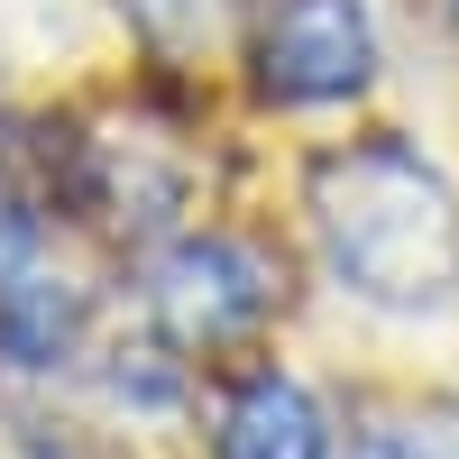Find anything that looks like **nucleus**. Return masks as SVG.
Wrapping results in <instances>:
<instances>
[{
    "instance_id": "nucleus-5",
    "label": "nucleus",
    "mask_w": 459,
    "mask_h": 459,
    "mask_svg": "<svg viewBox=\"0 0 459 459\" xmlns=\"http://www.w3.org/2000/svg\"><path fill=\"white\" fill-rule=\"evenodd\" d=\"M74 322H83V303H74L65 285H47L37 266L0 285V359H19V368H56V359L74 350Z\"/></svg>"
},
{
    "instance_id": "nucleus-2",
    "label": "nucleus",
    "mask_w": 459,
    "mask_h": 459,
    "mask_svg": "<svg viewBox=\"0 0 459 459\" xmlns=\"http://www.w3.org/2000/svg\"><path fill=\"white\" fill-rule=\"evenodd\" d=\"M377 83V19L368 0H276L257 28V92L285 110H322Z\"/></svg>"
},
{
    "instance_id": "nucleus-1",
    "label": "nucleus",
    "mask_w": 459,
    "mask_h": 459,
    "mask_svg": "<svg viewBox=\"0 0 459 459\" xmlns=\"http://www.w3.org/2000/svg\"><path fill=\"white\" fill-rule=\"evenodd\" d=\"M313 230L331 276L377 313H432L459 294V194L404 138L331 147L313 166Z\"/></svg>"
},
{
    "instance_id": "nucleus-6",
    "label": "nucleus",
    "mask_w": 459,
    "mask_h": 459,
    "mask_svg": "<svg viewBox=\"0 0 459 459\" xmlns=\"http://www.w3.org/2000/svg\"><path fill=\"white\" fill-rule=\"evenodd\" d=\"M450 28H459V0H450Z\"/></svg>"
},
{
    "instance_id": "nucleus-3",
    "label": "nucleus",
    "mask_w": 459,
    "mask_h": 459,
    "mask_svg": "<svg viewBox=\"0 0 459 459\" xmlns=\"http://www.w3.org/2000/svg\"><path fill=\"white\" fill-rule=\"evenodd\" d=\"M157 331L175 350H221V340H239L266 322V303H276V276H266V257L239 248V239H175L157 257Z\"/></svg>"
},
{
    "instance_id": "nucleus-4",
    "label": "nucleus",
    "mask_w": 459,
    "mask_h": 459,
    "mask_svg": "<svg viewBox=\"0 0 459 459\" xmlns=\"http://www.w3.org/2000/svg\"><path fill=\"white\" fill-rule=\"evenodd\" d=\"M212 450H221V459H331V423H322V404L303 395L294 377L257 368V377L230 386Z\"/></svg>"
}]
</instances>
